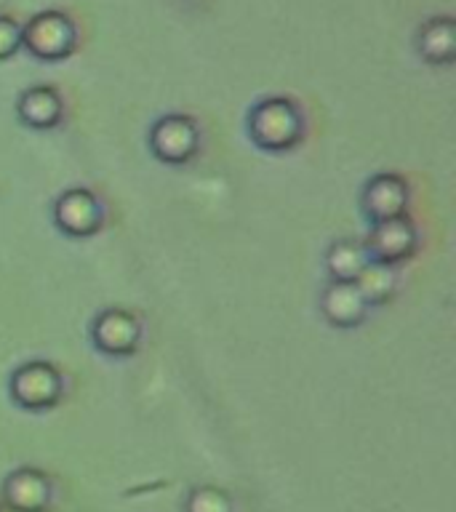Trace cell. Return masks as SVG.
Segmentation results:
<instances>
[{
	"mask_svg": "<svg viewBox=\"0 0 456 512\" xmlns=\"http://www.w3.org/2000/svg\"><path fill=\"white\" fill-rule=\"evenodd\" d=\"M184 512H232V502L219 488L200 486L190 491L187 502H184Z\"/></svg>",
	"mask_w": 456,
	"mask_h": 512,
	"instance_id": "9a60e30c",
	"label": "cell"
},
{
	"mask_svg": "<svg viewBox=\"0 0 456 512\" xmlns=\"http://www.w3.org/2000/svg\"><path fill=\"white\" fill-rule=\"evenodd\" d=\"M416 48L430 64H451L456 56V30L454 19L438 16L422 24L416 35Z\"/></svg>",
	"mask_w": 456,
	"mask_h": 512,
	"instance_id": "7c38bea8",
	"label": "cell"
},
{
	"mask_svg": "<svg viewBox=\"0 0 456 512\" xmlns=\"http://www.w3.org/2000/svg\"><path fill=\"white\" fill-rule=\"evenodd\" d=\"M54 224L64 235L88 238L102 227V206L88 190H67L54 203Z\"/></svg>",
	"mask_w": 456,
	"mask_h": 512,
	"instance_id": "52a82bcc",
	"label": "cell"
},
{
	"mask_svg": "<svg viewBox=\"0 0 456 512\" xmlns=\"http://www.w3.org/2000/svg\"><path fill=\"white\" fill-rule=\"evenodd\" d=\"M142 336L139 320L126 310H104L96 315L91 323V339H94L96 350H102L104 355L112 358H126L136 350Z\"/></svg>",
	"mask_w": 456,
	"mask_h": 512,
	"instance_id": "8992f818",
	"label": "cell"
},
{
	"mask_svg": "<svg viewBox=\"0 0 456 512\" xmlns=\"http://www.w3.org/2000/svg\"><path fill=\"white\" fill-rule=\"evenodd\" d=\"M320 310L326 320L336 328H355L363 323L368 312L366 299L360 296L355 283H342V280H331L323 291L320 299Z\"/></svg>",
	"mask_w": 456,
	"mask_h": 512,
	"instance_id": "30bf717a",
	"label": "cell"
},
{
	"mask_svg": "<svg viewBox=\"0 0 456 512\" xmlns=\"http://www.w3.org/2000/svg\"><path fill=\"white\" fill-rule=\"evenodd\" d=\"M360 296L366 299V304H384L390 302L392 294H395V278H392V267H384V264L368 262V267L358 275L355 280Z\"/></svg>",
	"mask_w": 456,
	"mask_h": 512,
	"instance_id": "5bb4252c",
	"label": "cell"
},
{
	"mask_svg": "<svg viewBox=\"0 0 456 512\" xmlns=\"http://www.w3.org/2000/svg\"><path fill=\"white\" fill-rule=\"evenodd\" d=\"M368 251V259L374 264L384 267H395V264L406 262L408 256L416 251V227L406 214L395 216V219H384L374 222L368 238L363 240Z\"/></svg>",
	"mask_w": 456,
	"mask_h": 512,
	"instance_id": "277c9868",
	"label": "cell"
},
{
	"mask_svg": "<svg viewBox=\"0 0 456 512\" xmlns=\"http://www.w3.org/2000/svg\"><path fill=\"white\" fill-rule=\"evenodd\" d=\"M198 144V126L187 115H163L150 131V147L155 158L171 163V166H182L195 158Z\"/></svg>",
	"mask_w": 456,
	"mask_h": 512,
	"instance_id": "5b68a950",
	"label": "cell"
},
{
	"mask_svg": "<svg viewBox=\"0 0 456 512\" xmlns=\"http://www.w3.org/2000/svg\"><path fill=\"white\" fill-rule=\"evenodd\" d=\"M62 376L51 363H43V360H32V363H24L11 374V382H8V392H11V400L16 406L27 408V411H46V408H54L62 398Z\"/></svg>",
	"mask_w": 456,
	"mask_h": 512,
	"instance_id": "3957f363",
	"label": "cell"
},
{
	"mask_svg": "<svg viewBox=\"0 0 456 512\" xmlns=\"http://www.w3.org/2000/svg\"><path fill=\"white\" fill-rule=\"evenodd\" d=\"M75 24L64 11H40L22 27V46L30 48L32 56H38L43 62H56L72 54L75 48Z\"/></svg>",
	"mask_w": 456,
	"mask_h": 512,
	"instance_id": "7a4b0ae2",
	"label": "cell"
},
{
	"mask_svg": "<svg viewBox=\"0 0 456 512\" xmlns=\"http://www.w3.org/2000/svg\"><path fill=\"white\" fill-rule=\"evenodd\" d=\"M16 112H19V120L24 126L46 131V128H54L62 120V96L51 86H32L22 91L19 102H16Z\"/></svg>",
	"mask_w": 456,
	"mask_h": 512,
	"instance_id": "8fae6325",
	"label": "cell"
},
{
	"mask_svg": "<svg viewBox=\"0 0 456 512\" xmlns=\"http://www.w3.org/2000/svg\"><path fill=\"white\" fill-rule=\"evenodd\" d=\"M3 499L11 512H46L51 504V480L35 467H19L3 480Z\"/></svg>",
	"mask_w": 456,
	"mask_h": 512,
	"instance_id": "9c48e42d",
	"label": "cell"
},
{
	"mask_svg": "<svg viewBox=\"0 0 456 512\" xmlns=\"http://www.w3.org/2000/svg\"><path fill=\"white\" fill-rule=\"evenodd\" d=\"M368 251L360 240L342 238L334 240L331 248L326 251V267L331 280H342V283H355L358 275L368 267Z\"/></svg>",
	"mask_w": 456,
	"mask_h": 512,
	"instance_id": "4fadbf2b",
	"label": "cell"
},
{
	"mask_svg": "<svg viewBox=\"0 0 456 512\" xmlns=\"http://www.w3.org/2000/svg\"><path fill=\"white\" fill-rule=\"evenodd\" d=\"M408 208V184L400 174L382 171V174L371 176L363 190V211L374 222L384 219H395L403 216Z\"/></svg>",
	"mask_w": 456,
	"mask_h": 512,
	"instance_id": "ba28073f",
	"label": "cell"
},
{
	"mask_svg": "<svg viewBox=\"0 0 456 512\" xmlns=\"http://www.w3.org/2000/svg\"><path fill=\"white\" fill-rule=\"evenodd\" d=\"M22 46V27L11 16H0V62L14 56Z\"/></svg>",
	"mask_w": 456,
	"mask_h": 512,
	"instance_id": "2e32d148",
	"label": "cell"
},
{
	"mask_svg": "<svg viewBox=\"0 0 456 512\" xmlns=\"http://www.w3.org/2000/svg\"><path fill=\"white\" fill-rule=\"evenodd\" d=\"M248 136L259 150H294L304 136L302 110L286 96H267L248 112Z\"/></svg>",
	"mask_w": 456,
	"mask_h": 512,
	"instance_id": "6da1fadb",
	"label": "cell"
}]
</instances>
